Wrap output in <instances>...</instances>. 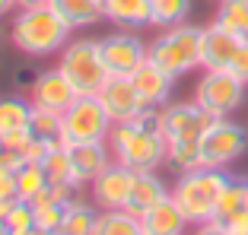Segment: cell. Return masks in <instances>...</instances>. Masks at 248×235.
I'll use <instances>...</instances> for the list:
<instances>
[{"label":"cell","mask_w":248,"mask_h":235,"mask_svg":"<svg viewBox=\"0 0 248 235\" xmlns=\"http://www.w3.org/2000/svg\"><path fill=\"white\" fill-rule=\"evenodd\" d=\"M26 235H54V232H51V229H45V226H38V222H35V226H32V229H29Z\"/></svg>","instance_id":"cell-40"},{"label":"cell","mask_w":248,"mask_h":235,"mask_svg":"<svg viewBox=\"0 0 248 235\" xmlns=\"http://www.w3.org/2000/svg\"><path fill=\"white\" fill-rule=\"evenodd\" d=\"M3 226H7L13 235H26L32 226H35V206H32L29 200H16V204L10 206Z\"/></svg>","instance_id":"cell-32"},{"label":"cell","mask_w":248,"mask_h":235,"mask_svg":"<svg viewBox=\"0 0 248 235\" xmlns=\"http://www.w3.org/2000/svg\"><path fill=\"white\" fill-rule=\"evenodd\" d=\"M229 181V172L226 169H191L182 172L178 181L172 184V200L182 206V213L188 216L191 226H201L207 220H217V204H219V194Z\"/></svg>","instance_id":"cell-3"},{"label":"cell","mask_w":248,"mask_h":235,"mask_svg":"<svg viewBox=\"0 0 248 235\" xmlns=\"http://www.w3.org/2000/svg\"><path fill=\"white\" fill-rule=\"evenodd\" d=\"M217 3H219V0H217Z\"/></svg>","instance_id":"cell-44"},{"label":"cell","mask_w":248,"mask_h":235,"mask_svg":"<svg viewBox=\"0 0 248 235\" xmlns=\"http://www.w3.org/2000/svg\"><path fill=\"white\" fill-rule=\"evenodd\" d=\"M242 38H235L232 32H226L223 26L210 22L204 26V38H201V67L204 70H229L232 58L239 51Z\"/></svg>","instance_id":"cell-15"},{"label":"cell","mask_w":248,"mask_h":235,"mask_svg":"<svg viewBox=\"0 0 248 235\" xmlns=\"http://www.w3.org/2000/svg\"><path fill=\"white\" fill-rule=\"evenodd\" d=\"M235 76H242V80L248 83V38L239 44V51H235V58H232V67H229Z\"/></svg>","instance_id":"cell-36"},{"label":"cell","mask_w":248,"mask_h":235,"mask_svg":"<svg viewBox=\"0 0 248 235\" xmlns=\"http://www.w3.org/2000/svg\"><path fill=\"white\" fill-rule=\"evenodd\" d=\"M99 102H102V108L108 111V118L115 124L131 121V118H137L140 111L146 108L143 99H140L137 89H134L131 76H108V83L99 89Z\"/></svg>","instance_id":"cell-12"},{"label":"cell","mask_w":248,"mask_h":235,"mask_svg":"<svg viewBox=\"0 0 248 235\" xmlns=\"http://www.w3.org/2000/svg\"><path fill=\"white\" fill-rule=\"evenodd\" d=\"M70 32H73L70 22L51 3H38V7L19 10V16L10 26V42L32 58H45V54L61 51L70 38Z\"/></svg>","instance_id":"cell-2"},{"label":"cell","mask_w":248,"mask_h":235,"mask_svg":"<svg viewBox=\"0 0 248 235\" xmlns=\"http://www.w3.org/2000/svg\"><path fill=\"white\" fill-rule=\"evenodd\" d=\"M248 83L232 70H204L194 86V102L213 118H232L245 105Z\"/></svg>","instance_id":"cell-6"},{"label":"cell","mask_w":248,"mask_h":235,"mask_svg":"<svg viewBox=\"0 0 248 235\" xmlns=\"http://www.w3.org/2000/svg\"><path fill=\"white\" fill-rule=\"evenodd\" d=\"M217 118L207 115L197 102H166L159 108V127L169 140H201Z\"/></svg>","instance_id":"cell-9"},{"label":"cell","mask_w":248,"mask_h":235,"mask_svg":"<svg viewBox=\"0 0 248 235\" xmlns=\"http://www.w3.org/2000/svg\"><path fill=\"white\" fill-rule=\"evenodd\" d=\"M19 7H38V3H48V0H16Z\"/></svg>","instance_id":"cell-41"},{"label":"cell","mask_w":248,"mask_h":235,"mask_svg":"<svg viewBox=\"0 0 248 235\" xmlns=\"http://www.w3.org/2000/svg\"><path fill=\"white\" fill-rule=\"evenodd\" d=\"M143 220V232L146 235H188V216L182 213V206L172 200V194H169L166 200H159V204L150 210V213L140 216Z\"/></svg>","instance_id":"cell-19"},{"label":"cell","mask_w":248,"mask_h":235,"mask_svg":"<svg viewBox=\"0 0 248 235\" xmlns=\"http://www.w3.org/2000/svg\"><path fill=\"white\" fill-rule=\"evenodd\" d=\"M201 38H204V29H201V26H191V22L169 26V29H162V35H156L153 42H150L146 58L178 80V76H185L188 70L201 67Z\"/></svg>","instance_id":"cell-4"},{"label":"cell","mask_w":248,"mask_h":235,"mask_svg":"<svg viewBox=\"0 0 248 235\" xmlns=\"http://www.w3.org/2000/svg\"><path fill=\"white\" fill-rule=\"evenodd\" d=\"M48 184H51V178H48L42 162H26V165L16 169V194H19V200H32Z\"/></svg>","instance_id":"cell-27"},{"label":"cell","mask_w":248,"mask_h":235,"mask_svg":"<svg viewBox=\"0 0 248 235\" xmlns=\"http://www.w3.org/2000/svg\"><path fill=\"white\" fill-rule=\"evenodd\" d=\"M245 206H248V188H245Z\"/></svg>","instance_id":"cell-43"},{"label":"cell","mask_w":248,"mask_h":235,"mask_svg":"<svg viewBox=\"0 0 248 235\" xmlns=\"http://www.w3.org/2000/svg\"><path fill=\"white\" fill-rule=\"evenodd\" d=\"M213 22L245 42L248 38V0H219V10L213 16Z\"/></svg>","instance_id":"cell-26"},{"label":"cell","mask_w":248,"mask_h":235,"mask_svg":"<svg viewBox=\"0 0 248 235\" xmlns=\"http://www.w3.org/2000/svg\"><path fill=\"white\" fill-rule=\"evenodd\" d=\"M13 7H19L16 0H0V16H7V13H10Z\"/></svg>","instance_id":"cell-39"},{"label":"cell","mask_w":248,"mask_h":235,"mask_svg":"<svg viewBox=\"0 0 248 235\" xmlns=\"http://www.w3.org/2000/svg\"><path fill=\"white\" fill-rule=\"evenodd\" d=\"M42 165H45V172H48V178H51V184H70V188H80L77 178H73V165H70V153H67V147H51L48 153H45Z\"/></svg>","instance_id":"cell-29"},{"label":"cell","mask_w":248,"mask_h":235,"mask_svg":"<svg viewBox=\"0 0 248 235\" xmlns=\"http://www.w3.org/2000/svg\"><path fill=\"white\" fill-rule=\"evenodd\" d=\"M115 121L102 108L99 96H77V102L64 111V143H93L108 140Z\"/></svg>","instance_id":"cell-8"},{"label":"cell","mask_w":248,"mask_h":235,"mask_svg":"<svg viewBox=\"0 0 248 235\" xmlns=\"http://www.w3.org/2000/svg\"><path fill=\"white\" fill-rule=\"evenodd\" d=\"M169 194H172V191L166 188V181H162L156 172H137V175H134V184H131V194H127L124 210H127V213H134V216H143V213H150L159 200H166Z\"/></svg>","instance_id":"cell-18"},{"label":"cell","mask_w":248,"mask_h":235,"mask_svg":"<svg viewBox=\"0 0 248 235\" xmlns=\"http://www.w3.org/2000/svg\"><path fill=\"white\" fill-rule=\"evenodd\" d=\"M194 235H229V232H226V226H223V220H207L194 229Z\"/></svg>","instance_id":"cell-37"},{"label":"cell","mask_w":248,"mask_h":235,"mask_svg":"<svg viewBox=\"0 0 248 235\" xmlns=\"http://www.w3.org/2000/svg\"><path fill=\"white\" fill-rule=\"evenodd\" d=\"M16 83H19V86H26V83H35V76H32L29 70H19V73H16Z\"/></svg>","instance_id":"cell-38"},{"label":"cell","mask_w":248,"mask_h":235,"mask_svg":"<svg viewBox=\"0 0 248 235\" xmlns=\"http://www.w3.org/2000/svg\"><path fill=\"white\" fill-rule=\"evenodd\" d=\"M29 118H32V102H26L19 96L0 99V137L29 131Z\"/></svg>","instance_id":"cell-24"},{"label":"cell","mask_w":248,"mask_h":235,"mask_svg":"<svg viewBox=\"0 0 248 235\" xmlns=\"http://www.w3.org/2000/svg\"><path fill=\"white\" fill-rule=\"evenodd\" d=\"M58 70L73 83L80 96H99V89L108 83L102 51H99V38H83V42H67L61 48Z\"/></svg>","instance_id":"cell-5"},{"label":"cell","mask_w":248,"mask_h":235,"mask_svg":"<svg viewBox=\"0 0 248 235\" xmlns=\"http://www.w3.org/2000/svg\"><path fill=\"white\" fill-rule=\"evenodd\" d=\"M48 149L51 147H45L29 131L7 133V137H0V169H19L26 162H42Z\"/></svg>","instance_id":"cell-17"},{"label":"cell","mask_w":248,"mask_h":235,"mask_svg":"<svg viewBox=\"0 0 248 235\" xmlns=\"http://www.w3.org/2000/svg\"><path fill=\"white\" fill-rule=\"evenodd\" d=\"M0 235H13V232H10V229H7V226H3V229H0Z\"/></svg>","instance_id":"cell-42"},{"label":"cell","mask_w":248,"mask_h":235,"mask_svg":"<svg viewBox=\"0 0 248 235\" xmlns=\"http://www.w3.org/2000/svg\"><path fill=\"white\" fill-rule=\"evenodd\" d=\"M137 172L121 165V162H108L93 181V197L102 210H124L127 204V194H131V184Z\"/></svg>","instance_id":"cell-11"},{"label":"cell","mask_w":248,"mask_h":235,"mask_svg":"<svg viewBox=\"0 0 248 235\" xmlns=\"http://www.w3.org/2000/svg\"><path fill=\"white\" fill-rule=\"evenodd\" d=\"M29 133L35 140H42L45 147H67L64 143V115H58V111H48V108L32 105Z\"/></svg>","instance_id":"cell-23"},{"label":"cell","mask_w":248,"mask_h":235,"mask_svg":"<svg viewBox=\"0 0 248 235\" xmlns=\"http://www.w3.org/2000/svg\"><path fill=\"white\" fill-rule=\"evenodd\" d=\"M150 10H153V26L169 29V26H178L188 19L191 0H150Z\"/></svg>","instance_id":"cell-31"},{"label":"cell","mask_w":248,"mask_h":235,"mask_svg":"<svg viewBox=\"0 0 248 235\" xmlns=\"http://www.w3.org/2000/svg\"><path fill=\"white\" fill-rule=\"evenodd\" d=\"M166 162H172L178 172L201 169V140H169Z\"/></svg>","instance_id":"cell-28"},{"label":"cell","mask_w":248,"mask_h":235,"mask_svg":"<svg viewBox=\"0 0 248 235\" xmlns=\"http://www.w3.org/2000/svg\"><path fill=\"white\" fill-rule=\"evenodd\" d=\"M95 235H146V232L140 216L127 213V210H102Z\"/></svg>","instance_id":"cell-25"},{"label":"cell","mask_w":248,"mask_h":235,"mask_svg":"<svg viewBox=\"0 0 248 235\" xmlns=\"http://www.w3.org/2000/svg\"><path fill=\"white\" fill-rule=\"evenodd\" d=\"M29 92H32V105L58 111V115H64V111L77 102V96H80V92L73 89V83L67 80L61 70H45V73H38L35 83L29 86Z\"/></svg>","instance_id":"cell-13"},{"label":"cell","mask_w":248,"mask_h":235,"mask_svg":"<svg viewBox=\"0 0 248 235\" xmlns=\"http://www.w3.org/2000/svg\"><path fill=\"white\" fill-rule=\"evenodd\" d=\"M248 149V131L229 118H217L201 137V165L207 169H229Z\"/></svg>","instance_id":"cell-7"},{"label":"cell","mask_w":248,"mask_h":235,"mask_svg":"<svg viewBox=\"0 0 248 235\" xmlns=\"http://www.w3.org/2000/svg\"><path fill=\"white\" fill-rule=\"evenodd\" d=\"M95 226H99V210L93 204H86V200L73 197L67 204L54 235H95Z\"/></svg>","instance_id":"cell-21"},{"label":"cell","mask_w":248,"mask_h":235,"mask_svg":"<svg viewBox=\"0 0 248 235\" xmlns=\"http://www.w3.org/2000/svg\"><path fill=\"white\" fill-rule=\"evenodd\" d=\"M108 140H93V143H70L67 153H70V165H73V178L77 184H93L95 175L108 165V149L105 147Z\"/></svg>","instance_id":"cell-16"},{"label":"cell","mask_w":248,"mask_h":235,"mask_svg":"<svg viewBox=\"0 0 248 235\" xmlns=\"http://www.w3.org/2000/svg\"><path fill=\"white\" fill-rule=\"evenodd\" d=\"M245 188H248V178L229 175L226 188L219 194V204H217V220H229L232 213L245 210Z\"/></svg>","instance_id":"cell-30"},{"label":"cell","mask_w":248,"mask_h":235,"mask_svg":"<svg viewBox=\"0 0 248 235\" xmlns=\"http://www.w3.org/2000/svg\"><path fill=\"white\" fill-rule=\"evenodd\" d=\"M99 51H102L108 76H131L146 60L150 44H143V38H137L131 29H124V32H111V35L99 38Z\"/></svg>","instance_id":"cell-10"},{"label":"cell","mask_w":248,"mask_h":235,"mask_svg":"<svg viewBox=\"0 0 248 235\" xmlns=\"http://www.w3.org/2000/svg\"><path fill=\"white\" fill-rule=\"evenodd\" d=\"M105 19L134 32L153 26V10H150V0H105Z\"/></svg>","instance_id":"cell-20"},{"label":"cell","mask_w":248,"mask_h":235,"mask_svg":"<svg viewBox=\"0 0 248 235\" xmlns=\"http://www.w3.org/2000/svg\"><path fill=\"white\" fill-rule=\"evenodd\" d=\"M108 147L115 162L134 172H156L166 162V137L159 127V108H143L137 118L111 127Z\"/></svg>","instance_id":"cell-1"},{"label":"cell","mask_w":248,"mask_h":235,"mask_svg":"<svg viewBox=\"0 0 248 235\" xmlns=\"http://www.w3.org/2000/svg\"><path fill=\"white\" fill-rule=\"evenodd\" d=\"M67 22L70 29H86L105 19V0H48Z\"/></svg>","instance_id":"cell-22"},{"label":"cell","mask_w":248,"mask_h":235,"mask_svg":"<svg viewBox=\"0 0 248 235\" xmlns=\"http://www.w3.org/2000/svg\"><path fill=\"white\" fill-rule=\"evenodd\" d=\"M64 210H67V204H38L35 206V222L54 232L58 222H61V216H64Z\"/></svg>","instance_id":"cell-33"},{"label":"cell","mask_w":248,"mask_h":235,"mask_svg":"<svg viewBox=\"0 0 248 235\" xmlns=\"http://www.w3.org/2000/svg\"><path fill=\"white\" fill-rule=\"evenodd\" d=\"M131 83H134V89H137V96L143 99L146 108H162V105L169 102V96H172L175 76L166 73L162 67H156L153 60L146 58L143 64L131 73Z\"/></svg>","instance_id":"cell-14"},{"label":"cell","mask_w":248,"mask_h":235,"mask_svg":"<svg viewBox=\"0 0 248 235\" xmlns=\"http://www.w3.org/2000/svg\"><path fill=\"white\" fill-rule=\"evenodd\" d=\"M0 197L19 200V194H16V169H0Z\"/></svg>","instance_id":"cell-34"},{"label":"cell","mask_w":248,"mask_h":235,"mask_svg":"<svg viewBox=\"0 0 248 235\" xmlns=\"http://www.w3.org/2000/svg\"><path fill=\"white\" fill-rule=\"evenodd\" d=\"M223 226H226L229 235H248V206L239 210V213H232L229 220H223Z\"/></svg>","instance_id":"cell-35"}]
</instances>
